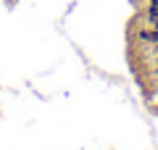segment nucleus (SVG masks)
<instances>
[{
    "mask_svg": "<svg viewBox=\"0 0 158 150\" xmlns=\"http://www.w3.org/2000/svg\"><path fill=\"white\" fill-rule=\"evenodd\" d=\"M156 74H158V56H156Z\"/></svg>",
    "mask_w": 158,
    "mask_h": 150,
    "instance_id": "nucleus-4",
    "label": "nucleus"
},
{
    "mask_svg": "<svg viewBox=\"0 0 158 150\" xmlns=\"http://www.w3.org/2000/svg\"><path fill=\"white\" fill-rule=\"evenodd\" d=\"M135 40L142 45H158V29H153L150 24H148L145 29H137L135 32Z\"/></svg>",
    "mask_w": 158,
    "mask_h": 150,
    "instance_id": "nucleus-1",
    "label": "nucleus"
},
{
    "mask_svg": "<svg viewBox=\"0 0 158 150\" xmlns=\"http://www.w3.org/2000/svg\"><path fill=\"white\" fill-rule=\"evenodd\" d=\"M145 19H148V24H150L153 29H158V8H148V11H145Z\"/></svg>",
    "mask_w": 158,
    "mask_h": 150,
    "instance_id": "nucleus-2",
    "label": "nucleus"
},
{
    "mask_svg": "<svg viewBox=\"0 0 158 150\" xmlns=\"http://www.w3.org/2000/svg\"><path fill=\"white\" fill-rule=\"evenodd\" d=\"M148 8H158V0H150V3H148Z\"/></svg>",
    "mask_w": 158,
    "mask_h": 150,
    "instance_id": "nucleus-3",
    "label": "nucleus"
}]
</instances>
